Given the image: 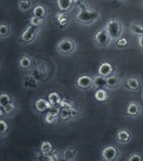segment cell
<instances>
[{
  "instance_id": "cell-5",
  "label": "cell",
  "mask_w": 143,
  "mask_h": 161,
  "mask_svg": "<svg viewBox=\"0 0 143 161\" xmlns=\"http://www.w3.org/2000/svg\"><path fill=\"white\" fill-rule=\"evenodd\" d=\"M111 40L112 39L110 38V36L105 28L101 31H97L95 35V38H94L95 42L99 47H107V45H109Z\"/></svg>"
},
{
  "instance_id": "cell-34",
  "label": "cell",
  "mask_w": 143,
  "mask_h": 161,
  "mask_svg": "<svg viewBox=\"0 0 143 161\" xmlns=\"http://www.w3.org/2000/svg\"><path fill=\"white\" fill-rule=\"evenodd\" d=\"M44 120L46 122L47 125H54L57 120V116H55V115H52L50 114H47L45 115V118H44Z\"/></svg>"
},
{
  "instance_id": "cell-39",
  "label": "cell",
  "mask_w": 143,
  "mask_h": 161,
  "mask_svg": "<svg viewBox=\"0 0 143 161\" xmlns=\"http://www.w3.org/2000/svg\"><path fill=\"white\" fill-rule=\"evenodd\" d=\"M139 46L141 49H143V35L139 38Z\"/></svg>"
},
{
  "instance_id": "cell-8",
  "label": "cell",
  "mask_w": 143,
  "mask_h": 161,
  "mask_svg": "<svg viewBox=\"0 0 143 161\" xmlns=\"http://www.w3.org/2000/svg\"><path fill=\"white\" fill-rule=\"evenodd\" d=\"M77 86L82 90L90 89L93 86V78L89 75H81L77 79Z\"/></svg>"
},
{
  "instance_id": "cell-1",
  "label": "cell",
  "mask_w": 143,
  "mask_h": 161,
  "mask_svg": "<svg viewBox=\"0 0 143 161\" xmlns=\"http://www.w3.org/2000/svg\"><path fill=\"white\" fill-rule=\"evenodd\" d=\"M78 6L80 8V12L77 14L76 19L81 23H86V24H90V23L96 22L98 17H99V14L98 12L95 10H91L88 8V6L84 2L80 1Z\"/></svg>"
},
{
  "instance_id": "cell-13",
  "label": "cell",
  "mask_w": 143,
  "mask_h": 161,
  "mask_svg": "<svg viewBox=\"0 0 143 161\" xmlns=\"http://www.w3.org/2000/svg\"><path fill=\"white\" fill-rule=\"evenodd\" d=\"M56 19H57V23L59 24L60 27H64V26H66L69 23V21H70L69 15L65 13V12L63 11L57 13V15H56Z\"/></svg>"
},
{
  "instance_id": "cell-25",
  "label": "cell",
  "mask_w": 143,
  "mask_h": 161,
  "mask_svg": "<svg viewBox=\"0 0 143 161\" xmlns=\"http://www.w3.org/2000/svg\"><path fill=\"white\" fill-rule=\"evenodd\" d=\"M12 102V98L8 93H2L0 95V107L5 108L8 104Z\"/></svg>"
},
{
  "instance_id": "cell-26",
  "label": "cell",
  "mask_w": 143,
  "mask_h": 161,
  "mask_svg": "<svg viewBox=\"0 0 143 161\" xmlns=\"http://www.w3.org/2000/svg\"><path fill=\"white\" fill-rule=\"evenodd\" d=\"M31 7V2L30 0H21L19 2V8L23 12L29 11Z\"/></svg>"
},
{
  "instance_id": "cell-27",
  "label": "cell",
  "mask_w": 143,
  "mask_h": 161,
  "mask_svg": "<svg viewBox=\"0 0 143 161\" xmlns=\"http://www.w3.org/2000/svg\"><path fill=\"white\" fill-rule=\"evenodd\" d=\"M59 117L60 119L63 121H67L69 120L71 117V109L68 108H61L60 111V114H59Z\"/></svg>"
},
{
  "instance_id": "cell-35",
  "label": "cell",
  "mask_w": 143,
  "mask_h": 161,
  "mask_svg": "<svg viewBox=\"0 0 143 161\" xmlns=\"http://www.w3.org/2000/svg\"><path fill=\"white\" fill-rule=\"evenodd\" d=\"M30 24L31 25H35V26H40L43 23V18H40V17H36V16H32L30 18Z\"/></svg>"
},
{
  "instance_id": "cell-10",
  "label": "cell",
  "mask_w": 143,
  "mask_h": 161,
  "mask_svg": "<svg viewBox=\"0 0 143 161\" xmlns=\"http://www.w3.org/2000/svg\"><path fill=\"white\" fill-rule=\"evenodd\" d=\"M124 85L127 89L131 91H139L140 89V81L139 80L137 77L132 76L126 79Z\"/></svg>"
},
{
  "instance_id": "cell-17",
  "label": "cell",
  "mask_w": 143,
  "mask_h": 161,
  "mask_svg": "<svg viewBox=\"0 0 143 161\" xmlns=\"http://www.w3.org/2000/svg\"><path fill=\"white\" fill-rule=\"evenodd\" d=\"M120 83V78L117 75H110L108 77H107V87H108L110 89H114L117 88Z\"/></svg>"
},
{
  "instance_id": "cell-29",
  "label": "cell",
  "mask_w": 143,
  "mask_h": 161,
  "mask_svg": "<svg viewBox=\"0 0 143 161\" xmlns=\"http://www.w3.org/2000/svg\"><path fill=\"white\" fill-rule=\"evenodd\" d=\"M59 107H60L61 108H68V109H72L73 108H74L75 106L74 103L73 101L63 98V99H62V101H61V103L59 105Z\"/></svg>"
},
{
  "instance_id": "cell-21",
  "label": "cell",
  "mask_w": 143,
  "mask_h": 161,
  "mask_svg": "<svg viewBox=\"0 0 143 161\" xmlns=\"http://www.w3.org/2000/svg\"><path fill=\"white\" fill-rule=\"evenodd\" d=\"M19 65L23 70H27L29 68H30L31 65H32L31 58L28 57V56H23L19 60Z\"/></svg>"
},
{
  "instance_id": "cell-20",
  "label": "cell",
  "mask_w": 143,
  "mask_h": 161,
  "mask_svg": "<svg viewBox=\"0 0 143 161\" xmlns=\"http://www.w3.org/2000/svg\"><path fill=\"white\" fill-rule=\"evenodd\" d=\"M94 97H95V99L98 102H105L108 98V94L105 89H97Z\"/></svg>"
},
{
  "instance_id": "cell-33",
  "label": "cell",
  "mask_w": 143,
  "mask_h": 161,
  "mask_svg": "<svg viewBox=\"0 0 143 161\" xmlns=\"http://www.w3.org/2000/svg\"><path fill=\"white\" fill-rule=\"evenodd\" d=\"M8 125H7V123H6V121L3 120V119H1L0 120V132H1V136L3 137L5 134H6V132L8 131Z\"/></svg>"
},
{
  "instance_id": "cell-19",
  "label": "cell",
  "mask_w": 143,
  "mask_h": 161,
  "mask_svg": "<svg viewBox=\"0 0 143 161\" xmlns=\"http://www.w3.org/2000/svg\"><path fill=\"white\" fill-rule=\"evenodd\" d=\"M140 105L135 102H132L128 105L127 107V113L131 116H136L140 114Z\"/></svg>"
},
{
  "instance_id": "cell-30",
  "label": "cell",
  "mask_w": 143,
  "mask_h": 161,
  "mask_svg": "<svg viewBox=\"0 0 143 161\" xmlns=\"http://www.w3.org/2000/svg\"><path fill=\"white\" fill-rule=\"evenodd\" d=\"M3 108H4V111H5V113H6V115H11L16 109V105L14 103H13V102H11V103L8 104L7 106H6Z\"/></svg>"
},
{
  "instance_id": "cell-32",
  "label": "cell",
  "mask_w": 143,
  "mask_h": 161,
  "mask_svg": "<svg viewBox=\"0 0 143 161\" xmlns=\"http://www.w3.org/2000/svg\"><path fill=\"white\" fill-rule=\"evenodd\" d=\"M61 111V108L59 106H51L50 108L47 110V113L55 116H58Z\"/></svg>"
},
{
  "instance_id": "cell-31",
  "label": "cell",
  "mask_w": 143,
  "mask_h": 161,
  "mask_svg": "<svg viewBox=\"0 0 143 161\" xmlns=\"http://www.w3.org/2000/svg\"><path fill=\"white\" fill-rule=\"evenodd\" d=\"M8 34H9V27L7 24L3 23L0 25V36L2 38H5L6 36H8Z\"/></svg>"
},
{
  "instance_id": "cell-38",
  "label": "cell",
  "mask_w": 143,
  "mask_h": 161,
  "mask_svg": "<svg viewBox=\"0 0 143 161\" xmlns=\"http://www.w3.org/2000/svg\"><path fill=\"white\" fill-rule=\"evenodd\" d=\"M79 114H80L79 110L77 109L75 107L71 109V117H72V118H75V117H77V116L79 115Z\"/></svg>"
},
{
  "instance_id": "cell-23",
  "label": "cell",
  "mask_w": 143,
  "mask_h": 161,
  "mask_svg": "<svg viewBox=\"0 0 143 161\" xmlns=\"http://www.w3.org/2000/svg\"><path fill=\"white\" fill-rule=\"evenodd\" d=\"M47 14V10L45 6L38 5L34 7L33 9V16L40 18H44Z\"/></svg>"
},
{
  "instance_id": "cell-11",
  "label": "cell",
  "mask_w": 143,
  "mask_h": 161,
  "mask_svg": "<svg viewBox=\"0 0 143 161\" xmlns=\"http://www.w3.org/2000/svg\"><path fill=\"white\" fill-rule=\"evenodd\" d=\"M23 85L25 89L28 90H31V89H35L37 85H38V80L35 79L33 76L30 75L24 76L23 80Z\"/></svg>"
},
{
  "instance_id": "cell-22",
  "label": "cell",
  "mask_w": 143,
  "mask_h": 161,
  "mask_svg": "<svg viewBox=\"0 0 143 161\" xmlns=\"http://www.w3.org/2000/svg\"><path fill=\"white\" fill-rule=\"evenodd\" d=\"M47 100L49 101V103L51 104L52 106H59L61 101H62V98L61 96L57 93V92H51L48 96H47Z\"/></svg>"
},
{
  "instance_id": "cell-15",
  "label": "cell",
  "mask_w": 143,
  "mask_h": 161,
  "mask_svg": "<svg viewBox=\"0 0 143 161\" xmlns=\"http://www.w3.org/2000/svg\"><path fill=\"white\" fill-rule=\"evenodd\" d=\"M93 86L97 89H104L107 87V77L98 75L93 78Z\"/></svg>"
},
{
  "instance_id": "cell-18",
  "label": "cell",
  "mask_w": 143,
  "mask_h": 161,
  "mask_svg": "<svg viewBox=\"0 0 143 161\" xmlns=\"http://www.w3.org/2000/svg\"><path fill=\"white\" fill-rule=\"evenodd\" d=\"M74 0H57V6L61 11H68L73 6Z\"/></svg>"
},
{
  "instance_id": "cell-3",
  "label": "cell",
  "mask_w": 143,
  "mask_h": 161,
  "mask_svg": "<svg viewBox=\"0 0 143 161\" xmlns=\"http://www.w3.org/2000/svg\"><path fill=\"white\" fill-rule=\"evenodd\" d=\"M74 41L69 38H64L57 43V49L62 55H69L75 50Z\"/></svg>"
},
{
  "instance_id": "cell-9",
  "label": "cell",
  "mask_w": 143,
  "mask_h": 161,
  "mask_svg": "<svg viewBox=\"0 0 143 161\" xmlns=\"http://www.w3.org/2000/svg\"><path fill=\"white\" fill-rule=\"evenodd\" d=\"M98 75L105 76V77H108L110 75H113L114 73V67L113 65L108 62H103L99 64L98 69H97Z\"/></svg>"
},
{
  "instance_id": "cell-7",
  "label": "cell",
  "mask_w": 143,
  "mask_h": 161,
  "mask_svg": "<svg viewBox=\"0 0 143 161\" xmlns=\"http://www.w3.org/2000/svg\"><path fill=\"white\" fill-rule=\"evenodd\" d=\"M117 156H118V151H117V149L114 146L106 147L102 150V158L105 160L113 161L116 159Z\"/></svg>"
},
{
  "instance_id": "cell-14",
  "label": "cell",
  "mask_w": 143,
  "mask_h": 161,
  "mask_svg": "<svg viewBox=\"0 0 143 161\" xmlns=\"http://www.w3.org/2000/svg\"><path fill=\"white\" fill-rule=\"evenodd\" d=\"M117 140L121 143L127 144L131 140V133L128 132L127 130L122 129L117 132Z\"/></svg>"
},
{
  "instance_id": "cell-37",
  "label": "cell",
  "mask_w": 143,
  "mask_h": 161,
  "mask_svg": "<svg viewBox=\"0 0 143 161\" xmlns=\"http://www.w3.org/2000/svg\"><path fill=\"white\" fill-rule=\"evenodd\" d=\"M142 160V157L139 154H133L129 158V161H141Z\"/></svg>"
},
{
  "instance_id": "cell-24",
  "label": "cell",
  "mask_w": 143,
  "mask_h": 161,
  "mask_svg": "<svg viewBox=\"0 0 143 161\" xmlns=\"http://www.w3.org/2000/svg\"><path fill=\"white\" fill-rule=\"evenodd\" d=\"M40 151L43 154H49V153H51L52 151H54L53 145H52L51 142H47V141L42 142L41 145H40Z\"/></svg>"
},
{
  "instance_id": "cell-4",
  "label": "cell",
  "mask_w": 143,
  "mask_h": 161,
  "mask_svg": "<svg viewBox=\"0 0 143 161\" xmlns=\"http://www.w3.org/2000/svg\"><path fill=\"white\" fill-rule=\"evenodd\" d=\"M38 32H39V27L30 24L23 32L22 40H23V42L30 43V42H31V41H33L35 40Z\"/></svg>"
},
{
  "instance_id": "cell-16",
  "label": "cell",
  "mask_w": 143,
  "mask_h": 161,
  "mask_svg": "<svg viewBox=\"0 0 143 161\" xmlns=\"http://www.w3.org/2000/svg\"><path fill=\"white\" fill-rule=\"evenodd\" d=\"M76 156H77V150H75L74 148H73V147H68V148H66L65 150H63L62 158L64 160L70 161L74 160Z\"/></svg>"
},
{
  "instance_id": "cell-12",
  "label": "cell",
  "mask_w": 143,
  "mask_h": 161,
  "mask_svg": "<svg viewBox=\"0 0 143 161\" xmlns=\"http://www.w3.org/2000/svg\"><path fill=\"white\" fill-rule=\"evenodd\" d=\"M51 106L52 105L49 103V101L46 100L45 98H39L35 103L36 109L39 112H45L46 110L49 109Z\"/></svg>"
},
{
  "instance_id": "cell-6",
  "label": "cell",
  "mask_w": 143,
  "mask_h": 161,
  "mask_svg": "<svg viewBox=\"0 0 143 161\" xmlns=\"http://www.w3.org/2000/svg\"><path fill=\"white\" fill-rule=\"evenodd\" d=\"M47 75V69L46 65H44V64L38 65L37 67L33 68L30 72V75L33 76L38 81L45 80Z\"/></svg>"
},
{
  "instance_id": "cell-28",
  "label": "cell",
  "mask_w": 143,
  "mask_h": 161,
  "mask_svg": "<svg viewBox=\"0 0 143 161\" xmlns=\"http://www.w3.org/2000/svg\"><path fill=\"white\" fill-rule=\"evenodd\" d=\"M131 31L134 35H137L140 37L143 35V27L139 24H132L131 26Z\"/></svg>"
},
{
  "instance_id": "cell-36",
  "label": "cell",
  "mask_w": 143,
  "mask_h": 161,
  "mask_svg": "<svg viewBox=\"0 0 143 161\" xmlns=\"http://www.w3.org/2000/svg\"><path fill=\"white\" fill-rule=\"evenodd\" d=\"M128 44H129V41L126 38H119L116 41V46L118 47H124L127 46Z\"/></svg>"
},
{
  "instance_id": "cell-2",
  "label": "cell",
  "mask_w": 143,
  "mask_h": 161,
  "mask_svg": "<svg viewBox=\"0 0 143 161\" xmlns=\"http://www.w3.org/2000/svg\"><path fill=\"white\" fill-rule=\"evenodd\" d=\"M105 29L112 40H118L122 35V24L117 19L109 20L105 26Z\"/></svg>"
}]
</instances>
